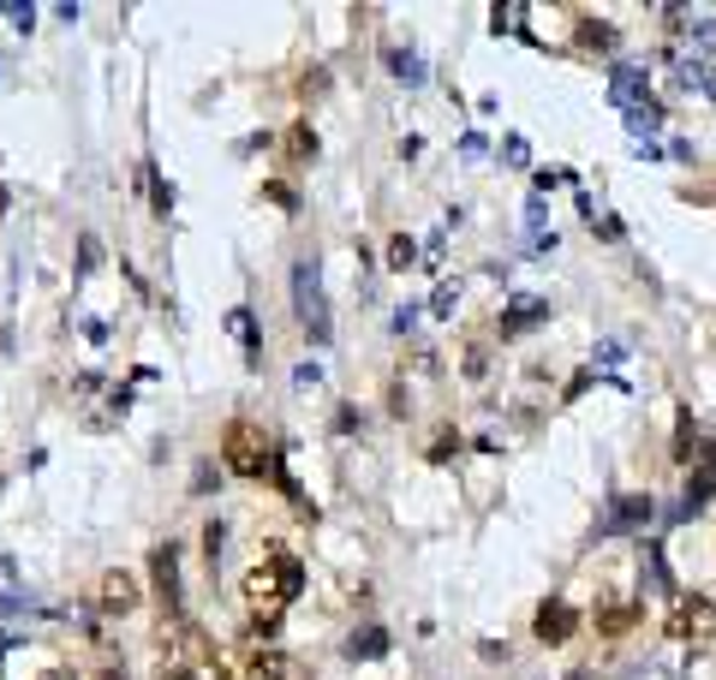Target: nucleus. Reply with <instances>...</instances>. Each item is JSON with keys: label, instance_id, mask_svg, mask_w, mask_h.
I'll list each match as a JSON object with an SVG mask.
<instances>
[{"label": "nucleus", "instance_id": "1", "mask_svg": "<svg viewBox=\"0 0 716 680\" xmlns=\"http://www.w3.org/2000/svg\"><path fill=\"white\" fill-rule=\"evenodd\" d=\"M299 585H304L299 555H287V550H269V555H263L257 567L239 580V603H245V615H252V627H257V633H275V627H281V615H287V603L299 597Z\"/></svg>", "mask_w": 716, "mask_h": 680}, {"label": "nucleus", "instance_id": "2", "mask_svg": "<svg viewBox=\"0 0 716 680\" xmlns=\"http://www.w3.org/2000/svg\"><path fill=\"white\" fill-rule=\"evenodd\" d=\"M162 680H227V657L215 650V639L197 620H173L162 627V657H156Z\"/></svg>", "mask_w": 716, "mask_h": 680}, {"label": "nucleus", "instance_id": "3", "mask_svg": "<svg viewBox=\"0 0 716 680\" xmlns=\"http://www.w3.org/2000/svg\"><path fill=\"white\" fill-rule=\"evenodd\" d=\"M222 460H227L233 478H263V471H275V448H269V436H263V424L233 418L222 431Z\"/></svg>", "mask_w": 716, "mask_h": 680}, {"label": "nucleus", "instance_id": "4", "mask_svg": "<svg viewBox=\"0 0 716 680\" xmlns=\"http://www.w3.org/2000/svg\"><path fill=\"white\" fill-rule=\"evenodd\" d=\"M227 680H304V669L287 657V650H275V645H263V639H245L227 657Z\"/></svg>", "mask_w": 716, "mask_h": 680}, {"label": "nucleus", "instance_id": "5", "mask_svg": "<svg viewBox=\"0 0 716 680\" xmlns=\"http://www.w3.org/2000/svg\"><path fill=\"white\" fill-rule=\"evenodd\" d=\"M669 639L686 645V650H710L716 645V603L698 597V591L675 597V609H669Z\"/></svg>", "mask_w": 716, "mask_h": 680}, {"label": "nucleus", "instance_id": "6", "mask_svg": "<svg viewBox=\"0 0 716 680\" xmlns=\"http://www.w3.org/2000/svg\"><path fill=\"white\" fill-rule=\"evenodd\" d=\"M293 305H299L304 334L323 347V340H329V299H323V275H317V263H293Z\"/></svg>", "mask_w": 716, "mask_h": 680}, {"label": "nucleus", "instance_id": "7", "mask_svg": "<svg viewBox=\"0 0 716 680\" xmlns=\"http://www.w3.org/2000/svg\"><path fill=\"white\" fill-rule=\"evenodd\" d=\"M143 603V585H138V573H126V567H108L96 580V609L101 615H131Z\"/></svg>", "mask_w": 716, "mask_h": 680}, {"label": "nucleus", "instance_id": "8", "mask_svg": "<svg viewBox=\"0 0 716 680\" xmlns=\"http://www.w3.org/2000/svg\"><path fill=\"white\" fill-rule=\"evenodd\" d=\"M532 633L544 645H567L579 633V609L574 603H544V609H537V620H532Z\"/></svg>", "mask_w": 716, "mask_h": 680}, {"label": "nucleus", "instance_id": "9", "mask_svg": "<svg viewBox=\"0 0 716 680\" xmlns=\"http://www.w3.org/2000/svg\"><path fill=\"white\" fill-rule=\"evenodd\" d=\"M150 567H156V591H162V603H168V615L185 603V585H180V550L173 543H162V550L150 555Z\"/></svg>", "mask_w": 716, "mask_h": 680}, {"label": "nucleus", "instance_id": "10", "mask_svg": "<svg viewBox=\"0 0 716 680\" xmlns=\"http://www.w3.org/2000/svg\"><path fill=\"white\" fill-rule=\"evenodd\" d=\"M651 513H656L651 496H621L616 508H609V531H645Z\"/></svg>", "mask_w": 716, "mask_h": 680}, {"label": "nucleus", "instance_id": "11", "mask_svg": "<svg viewBox=\"0 0 716 680\" xmlns=\"http://www.w3.org/2000/svg\"><path fill=\"white\" fill-rule=\"evenodd\" d=\"M633 620H639V603L603 597V609H597V633H603V639H621V633H633Z\"/></svg>", "mask_w": 716, "mask_h": 680}, {"label": "nucleus", "instance_id": "12", "mask_svg": "<svg viewBox=\"0 0 716 680\" xmlns=\"http://www.w3.org/2000/svg\"><path fill=\"white\" fill-rule=\"evenodd\" d=\"M549 317V305L544 299H514L502 310V340H514V334H525V329H537V322Z\"/></svg>", "mask_w": 716, "mask_h": 680}, {"label": "nucleus", "instance_id": "13", "mask_svg": "<svg viewBox=\"0 0 716 680\" xmlns=\"http://www.w3.org/2000/svg\"><path fill=\"white\" fill-rule=\"evenodd\" d=\"M388 650V633L383 627H364V633H353V639H346V657L353 662H376Z\"/></svg>", "mask_w": 716, "mask_h": 680}, {"label": "nucleus", "instance_id": "14", "mask_svg": "<svg viewBox=\"0 0 716 680\" xmlns=\"http://www.w3.org/2000/svg\"><path fill=\"white\" fill-rule=\"evenodd\" d=\"M287 161H293V168L317 161V131H311V126H293V131H287Z\"/></svg>", "mask_w": 716, "mask_h": 680}, {"label": "nucleus", "instance_id": "15", "mask_svg": "<svg viewBox=\"0 0 716 680\" xmlns=\"http://www.w3.org/2000/svg\"><path fill=\"white\" fill-rule=\"evenodd\" d=\"M579 49H616V24H603V19H579Z\"/></svg>", "mask_w": 716, "mask_h": 680}, {"label": "nucleus", "instance_id": "16", "mask_svg": "<svg viewBox=\"0 0 716 680\" xmlns=\"http://www.w3.org/2000/svg\"><path fill=\"white\" fill-rule=\"evenodd\" d=\"M645 585L656 591V597H675V585H669V567H663V555L645 550Z\"/></svg>", "mask_w": 716, "mask_h": 680}, {"label": "nucleus", "instance_id": "17", "mask_svg": "<svg viewBox=\"0 0 716 680\" xmlns=\"http://www.w3.org/2000/svg\"><path fill=\"white\" fill-rule=\"evenodd\" d=\"M413 263H418V245L406 240V233H394L388 240V269H413Z\"/></svg>", "mask_w": 716, "mask_h": 680}, {"label": "nucleus", "instance_id": "18", "mask_svg": "<svg viewBox=\"0 0 716 680\" xmlns=\"http://www.w3.org/2000/svg\"><path fill=\"white\" fill-rule=\"evenodd\" d=\"M394 72H400V84H424V61H418V54H394Z\"/></svg>", "mask_w": 716, "mask_h": 680}, {"label": "nucleus", "instance_id": "19", "mask_svg": "<svg viewBox=\"0 0 716 680\" xmlns=\"http://www.w3.org/2000/svg\"><path fill=\"white\" fill-rule=\"evenodd\" d=\"M430 310H436V317H448V310H455V287H448V280L430 293Z\"/></svg>", "mask_w": 716, "mask_h": 680}, {"label": "nucleus", "instance_id": "20", "mask_svg": "<svg viewBox=\"0 0 716 680\" xmlns=\"http://www.w3.org/2000/svg\"><path fill=\"white\" fill-rule=\"evenodd\" d=\"M693 454V418H681V431H675V460H686Z\"/></svg>", "mask_w": 716, "mask_h": 680}, {"label": "nucleus", "instance_id": "21", "mask_svg": "<svg viewBox=\"0 0 716 680\" xmlns=\"http://www.w3.org/2000/svg\"><path fill=\"white\" fill-rule=\"evenodd\" d=\"M323 78H329V72H304V84H299V91H304V96H323V91H329Z\"/></svg>", "mask_w": 716, "mask_h": 680}, {"label": "nucleus", "instance_id": "22", "mask_svg": "<svg viewBox=\"0 0 716 680\" xmlns=\"http://www.w3.org/2000/svg\"><path fill=\"white\" fill-rule=\"evenodd\" d=\"M478 657H484V662H502V657H507V645H495V639H484V645H478Z\"/></svg>", "mask_w": 716, "mask_h": 680}, {"label": "nucleus", "instance_id": "23", "mask_svg": "<svg viewBox=\"0 0 716 680\" xmlns=\"http://www.w3.org/2000/svg\"><path fill=\"white\" fill-rule=\"evenodd\" d=\"M101 680H126V674H114V669H108V674H101Z\"/></svg>", "mask_w": 716, "mask_h": 680}]
</instances>
